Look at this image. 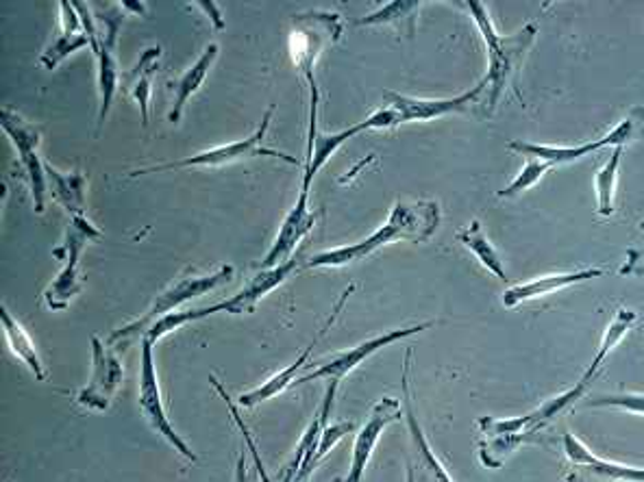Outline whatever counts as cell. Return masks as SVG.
Here are the masks:
<instances>
[{"instance_id":"cell-1","label":"cell","mask_w":644,"mask_h":482,"mask_svg":"<svg viewBox=\"0 0 644 482\" xmlns=\"http://www.w3.org/2000/svg\"><path fill=\"white\" fill-rule=\"evenodd\" d=\"M440 226V204L435 200H421V202H397L395 209L388 215V222L375 231L370 237L319 253L308 261V268H342L357 264L370 255H375L379 248L395 244L399 239L410 242H428L431 235Z\"/></svg>"},{"instance_id":"cell-2","label":"cell","mask_w":644,"mask_h":482,"mask_svg":"<svg viewBox=\"0 0 644 482\" xmlns=\"http://www.w3.org/2000/svg\"><path fill=\"white\" fill-rule=\"evenodd\" d=\"M466 9L486 42L488 75L484 79V86H486L484 111L492 113L501 97L506 94V90L510 86H514V79H517L530 48L534 46V40L537 35L536 24H525L519 33L503 37L497 33L492 18H490V11L484 2L470 0V2H466Z\"/></svg>"},{"instance_id":"cell-3","label":"cell","mask_w":644,"mask_h":482,"mask_svg":"<svg viewBox=\"0 0 644 482\" xmlns=\"http://www.w3.org/2000/svg\"><path fill=\"white\" fill-rule=\"evenodd\" d=\"M233 281V268L231 266H220L215 272L210 274H201V277H184L177 283H173L170 288L162 291L153 304L146 309L144 315H140L137 320L115 328L108 337L109 348L115 352H126L137 339H144V335L148 333V328L159 322L162 317L177 313V309L195 298L206 295L208 291L218 290L224 283Z\"/></svg>"},{"instance_id":"cell-4","label":"cell","mask_w":644,"mask_h":482,"mask_svg":"<svg viewBox=\"0 0 644 482\" xmlns=\"http://www.w3.org/2000/svg\"><path fill=\"white\" fill-rule=\"evenodd\" d=\"M75 7L81 15V22L86 26V33L90 37V46L99 59V97H101V109H99V124L108 120L109 109L113 97L120 88V70L115 61V46H118V33L122 29V22L126 18V2H108L103 4L106 13H99V20L90 11L88 2H77Z\"/></svg>"},{"instance_id":"cell-5","label":"cell","mask_w":644,"mask_h":482,"mask_svg":"<svg viewBox=\"0 0 644 482\" xmlns=\"http://www.w3.org/2000/svg\"><path fill=\"white\" fill-rule=\"evenodd\" d=\"M275 115V104H270L259 122V126L255 128V133L242 142H233V144H224L218 146L212 150H203L197 153L195 157H186V159H177V161H166V164H157L151 168H140L129 172V179H140L146 175H157V172H168V170H188V168H224L229 164H237V161H246V159H255V157H270V159H279L286 161L290 166H299V161L286 153H277L273 148L264 146V137L268 135L270 122Z\"/></svg>"},{"instance_id":"cell-6","label":"cell","mask_w":644,"mask_h":482,"mask_svg":"<svg viewBox=\"0 0 644 482\" xmlns=\"http://www.w3.org/2000/svg\"><path fill=\"white\" fill-rule=\"evenodd\" d=\"M295 29L290 33V55L299 72L310 86V100L319 98L317 86V61L329 44H335L344 31V20L333 11H308L292 20Z\"/></svg>"},{"instance_id":"cell-7","label":"cell","mask_w":644,"mask_h":482,"mask_svg":"<svg viewBox=\"0 0 644 482\" xmlns=\"http://www.w3.org/2000/svg\"><path fill=\"white\" fill-rule=\"evenodd\" d=\"M103 233L86 217L75 215L70 226L66 228L64 246L55 250V255L66 257V266L62 268L59 277L44 291V302L51 311L66 309L81 291H84V277H81V255L88 244L101 242Z\"/></svg>"},{"instance_id":"cell-8","label":"cell","mask_w":644,"mask_h":482,"mask_svg":"<svg viewBox=\"0 0 644 482\" xmlns=\"http://www.w3.org/2000/svg\"><path fill=\"white\" fill-rule=\"evenodd\" d=\"M0 124H2V131L9 137V142L13 144V148L18 153V159H20V164L24 168V175L29 179L35 213H44L48 183H46L44 161L40 159L42 135L33 124H29L18 111H13L9 107L0 109Z\"/></svg>"},{"instance_id":"cell-9","label":"cell","mask_w":644,"mask_h":482,"mask_svg":"<svg viewBox=\"0 0 644 482\" xmlns=\"http://www.w3.org/2000/svg\"><path fill=\"white\" fill-rule=\"evenodd\" d=\"M153 346L155 341L144 337L142 339V370H140V411L144 415V419L151 424V428L162 435L184 459L197 463L199 457L192 452V448L179 437V433L175 430V426L170 424L166 408H164V400H162V389H159V381H157V368H155V357H153Z\"/></svg>"},{"instance_id":"cell-10","label":"cell","mask_w":644,"mask_h":482,"mask_svg":"<svg viewBox=\"0 0 644 482\" xmlns=\"http://www.w3.org/2000/svg\"><path fill=\"white\" fill-rule=\"evenodd\" d=\"M544 426L540 424L536 411L514 417V419H495V417H481L479 430H481V444H479V459L486 468H501L510 452H514L521 444L532 439L537 430Z\"/></svg>"},{"instance_id":"cell-11","label":"cell","mask_w":644,"mask_h":482,"mask_svg":"<svg viewBox=\"0 0 644 482\" xmlns=\"http://www.w3.org/2000/svg\"><path fill=\"white\" fill-rule=\"evenodd\" d=\"M433 326V322H425V324H417V326H406V328H397V330H390V333H384L379 337H373V339H366L362 344H357L355 348L351 350H344V352H337L329 359H324L319 368H314L312 372H308L306 377L297 379V385H303V383H312V381H319V379H326V381H333V383H342L344 377H348L357 366H362L368 357H373L375 352H379L381 348L390 346V344H397V341H403V339H410L419 333H425Z\"/></svg>"},{"instance_id":"cell-12","label":"cell","mask_w":644,"mask_h":482,"mask_svg":"<svg viewBox=\"0 0 644 482\" xmlns=\"http://www.w3.org/2000/svg\"><path fill=\"white\" fill-rule=\"evenodd\" d=\"M484 94L486 86L481 81L470 92H464L462 97L455 98H412L397 92H384V104L395 111L397 124L401 126L410 122H428L451 113H464L470 109L473 102H479Z\"/></svg>"},{"instance_id":"cell-13","label":"cell","mask_w":644,"mask_h":482,"mask_svg":"<svg viewBox=\"0 0 644 482\" xmlns=\"http://www.w3.org/2000/svg\"><path fill=\"white\" fill-rule=\"evenodd\" d=\"M124 368L118 352L99 337H92V379L77 393V402L90 411H108L111 400L122 385Z\"/></svg>"},{"instance_id":"cell-14","label":"cell","mask_w":644,"mask_h":482,"mask_svg":"<svg viewBox=\"0 0 644 482\" xmlns=\"http://www.w3.org/2000/svg\"><path fill=\"white\" fill-rule=\"evenodd\" d=\"M401 417H406V411H403V404L395 397H384L373 406L366 424L362 426V430L355 437L351 470H348V477L344 482H362V477L370 463V457L377 448L379 437L384 435V430L390 424L401 422Z\"/></svg>"},{"instance_id":"cell-15","label":"cell","mask_w":644,"mask_h":482,"mask_svg":"<svg viewBox=\"0 0 644 482\" xmlns=\"http://www.w3.org/2000/svg\"><path fill=\"white\" fill-rule=\"evenodd\" d=\"M410 368H412V350L406 352L403 361V377H401V386H403V411L412 437V452H414V466L410 468L412 472H419V479L414 481L412 474H408L410 482H453L442 468V463L435 459L433 450L430 448L428 437L423 435V428L417 419L414 404H412V389H410Z\"/></svg>"},{"instance_id":"cell-16","label":"cell","mask_w":644,"mask_h":482,"mask_svg":"<svg viewBox=\"0 0 644 482\" xmlns=\"http://www.w3.org/2000/svg\"><path fill=\"white\" fill-rule=\"evenodd\" d=\"M355 291V285H348L344 293L337 298V302L333 304V311H331V315L326 317V322L322 324L321 328H319V333L314 335V339L310 341V346L301 352V357L295 361V363H290L284 372H279V374H275L273 379H268L264 385L257 386V389H253V391H246V393H242L240 395V400H237V404L240 406H244V408H255L257 404H262V402H266V400H270V397H275V395H279L286 386L292 385V383H297V374L308 366V361H310V357H312V352L317 350V346L321 344L322 339H324V335L331 330V326L337 322V317H340V313H342V309H344V304H346V300L351 298V293Z\"/></svg>"},{"instance_id":"cell-17","label":"cell","mask_w":644,"mask_h":482,"mask_svg":"<svg viewBox=\"0 0 644 482\" xmlns=\"http://www.w3.org/2000/svg\"><path fill=\"white\" fill-rule=\"evenodd\" d=\"M337 386H340V383L329 381L326 393L322 397L321 408L314 413L308 430L303 433V437H301V441L297 446V452H295L292 461L288 463L281 482H310V477L317 470V452H319V446H321L322 433L329 426V415H331L333 404H335Z\"/></svg>"},{"instance_id":"cell-18","label":"cell","mask_w":644,"mask_h":482,"mask_svg":"<svg viewBox=\"0 0 644 482\" xmlns=\"http://www.w3.org/2000/svg\"><path fill=\"white\" fill-rule=\"evenodd\" d=\"M314 224H317V213L310 211V190H301L297 204L286 215L275 244L270 246L268 255L262 261V270H270L290 261L295 257V250L303 242V237L314 228Z\"/></svg>"},{"instance_id":"cell-19","label":"cell","mask_w":644,"mask_h":482,"mask_svg":"<svg viewBox=\"0 0 644 482\" xmlns=\"http://www.w3.org/2000/svg\"><path fill=\"white\" fill-rule=\"evenodd\" d=\"M59 22H62V31L59 37L51 44V48L40 57V64L46 70H55L68 55L77 53L84 46H90V37L86 33V26L81 22V15L75 7V2L70 0H62L59 2Z\"/></svg>"},{"instance_id":"cell-20","label":"cell","mask_w":644,"mask_h":482,"mask_svg":"<svg viewBox=\"0 0 644 482\" xmlns=\"http://www.w3.org/2000/svg\"><path fill=\"white\" fill-rule=\"evenodd\" d=\"M562 446H564V452H566V457H568V461H570L573 466L592 472L597 479H606V481L617 482H644V470L599 459L597 455H592V452H590V450H588V448H586L575 435H570V433H564V437H562Z\"/></svg>"},{"instance_id":"cell-21","label":"cell","mask_w":644,"mask_h":482,"mask_svg":"<svg viewBox=\"0 0 644 482\" xmlns=\"http://www.w3.org/2000/svg\"><path fill=\"white\" fill-rule=\"evenodd\" d=\"M603 274L606 272L599 270V268H586V270H575V272L548 274V277H542V279H536V281H530V283L510 288V290L503 293V304L508 309H517L519 304H523L528 300H536L540 295H546V293H553V291H562L570 288V285H577V283H586V281H592V279H601Z\"/></svg>"},{"instance_id":"cell-22","label":"cell","mask_w":644,"mask_h":482,"mask_svg":"<svg viewBox=\"0 0 644 482\" xmlns=\"http://www.w3.org/2000/svg\"><path fill=\"white\" fill-rule=\"evenodd\" d=\"M159 59H162V48L159 46H151L142 53L140 61L122 75L120 79V88L124 94L133 98L140 107V115H142V126H148V117H151V111H148V102H151V81H153V75L157 72V66H159Z\"/></svg>"},{"instance_id":"cell-23","label":"cell","mask_w":644,"mask_h":482,"mask_svg":"<svg viewBox=\"0 0 644 482\" xmlns=\"http://www.w3.org/2000/svg\"><path fill=\"white\" fill-rule=\"evenodd\" d=\"M218 53H220V48H218V44H208V48L203 51V55L195 61V66L192 68H188L173 86H170V90H173V109H170V113H168V120L173 122V124H179V120H181V115H184V109H186V104H188V100L195 97L199 90H201V86L206 83V79H208V75H210V70H212V66L215 64V59H218Z\"/></svg>"},{"instance_id":"cell-24","label":"cell","mask_w":644,"mask_h":482,"mask_svg":"<svg viewBox=\"0 0 644 482\" xmlns=\"http://www.w3.org/2000/svg\"><path fill=\"white\" fill-rule=\"evenodd\" d=\"M366 131V124L364 122H357L340 133H319L314 144L308 146V153H306V168H303V183H301V190H312V183L317 179V175L321 172L322 166L355 135L364 133Z\"/></svg>"},{"instance_id":"cell-25","label":"cell","mask_w":644,"mask_h":482,"mask_svg":"<svg viewBox=\"0 0 644 482\" xmlns=\"http://www.w3.org/2000/svg\"><path fill=\"white\" fill-rule=\"evenodd\" d=\"M508 148L519 155H525L528 159H540V161L548 164L551 168H555V166L573 164L577 159L588 157L590 153H597V150H603L610 146L603 135L601 139H595V142H588L581 146H544V144H530V142H510Z\"/></svg>"},{"instance_id":"cell-26","label":"cell","mask_w":644,"mask_h":482,"mask_svg":"<svg viewBox=\"0 0 644 482\" xmlns=\"http://www.w3.org/2000/svg\"><path fill=\"white\" fill-rule=\"evenodd\" d=\"M44 172H46V183H48V192L53 195V200L59 206H64L73 217L86 215V188H88L86 175L79 170L64 175L46 161H44Z\"/></svg>"},{"instance_id":"cell-27","label":"cell","mask_w":644,"mask_h":482,"mask_svg":"<svg viewBox=\"0 0 644 482\" xmlns=\"http://www.w3.org/2000/svg\"><path fill=\"white\" fill-rule=\"evenodd\" d=\"M423 2L417 0H392L381 4L377 11L355 20V26H392L401 35L406 33L408 37H414L417 33V20Z\"/></svg>"},{"instance_id":"cell-28","label":"cell","mask_w":644,"mask_h":482,"mask_svg":"<svg viewBox=\"0 0 644 482\" xmlns=\"http://www.w3.org/2000/svg\"><path fill=\"white\" fill-rule=\"evenodd\" d=\"M0 315H2V328H4V337L9 341V348L11 352L29 368V372L37 379V381H46L48 379V372L40 359V352L33 344V339L29 337V333L22 328V324L18 320L11 317L9 309L2 304L0 306Z\"/></svg>"},{"instance_id":"cell-29","label":"cell","mask_w":644,"mask_h":482,"mask_svg":"<svg viewBox=\"0 0 644 482\" xmlns=\"http://www.w3.org/2000/svg\"><path fill=\"white\" fill-rule=\"evenodd\" d=\"M457 239L479 259V264L490 274H495V279L508 283V274H506V268H503V259L497 253V248L492 246V242L488 239V235L484 233V226H481L479 220H473L468 226H464L457 233Z\"/></svg>"},{"instance_id":"cell-30","label":"cell","mask_w":644,"mask_h":482,"mask_svg":"<svg viewBox=\"0 0 644 482\" xmlns=\"http://www.w3.org/2000/svg\"><path fill=\"white\" fill-rule=\"evenodd\" d=\"M636 324H639V313H636V311H630V309H619V311H617V315H614V320L610 322V326H608V330H606V335H603V341H601V346H599V350H597V355H595L590 368L586 370V377L595 379V377L601 372V368H603L606 359L610 357V352L623 341V337H625Z\"/></svg>"},{"instance_id":"cell-31","label":"cell","mask_w":644,"mask_h":482,"mask_svg":"<svg viewBox=\"0 0 644 482\" xmlns=\"http://www.w3.org/2000/svg\"><path fill=\"white\" fill-rule=\"evenodd\" d=\"M623 157V148H612L610 159L595 177V190H597V213L601 217H610L614 213V193L619 181V164Z\"/></svg>"},{"instance_id":"cell-32","label":"cell","mask_w":644,"mask_h":482,"mask_svg":"<svg viewBox=\"0 0 644 482\" xmlns=\"http://www.w3.org/2000/svg\"><path fill=\"white\" fill-rule=\"evenodd\" d=\"M210 383L214 385L215 391L220 393V397H222V402L226 404V411L231 413V417H233V422L237 424V428H240V433H242V439H244V444H246V448H248V452H251V457H253V463H255V472H257V477H259V481L262 482H273L270 481V477H268V472H266V468H264V463H262V457H259V450H257V444H255V439H253V435H251V430H248V426L244 424V419H242V415H240V411H237V406H235V402L231 400V395L224 391V386L218 383V379L215 377H210Z\"/></svg>"},{"instance_id":"cell-33","label":"cell","mask_w":644,"mask_h":482,"mask_svg":"<svg viewBox=\"0 0 644 482\" xmlns=\"http://www.w3.org/2000/svg\"><path fill=\"white\" fill-rule=\"evenodd\" d=\"M548 170H553L548 164H544L540 159H528V164L523 166L519 177L506 190L499 192V198H517V195L532 190Z\"/></svg>"},{"instance_id":"cell-34","label":"cell","mask_w":644,"mask_h":482,"mask_svg":"<svg viewBox=\"0 0 644 482\" xmlns=\"http://www.w3.org/2000/svg\"><path fill=\"white\" fill-rule=\"evenodd\" d=\"M590 408H603V406H614L623 408L634 415H644V395L643 393H601L597 397H590L586 402Z\"/></svg>"},{"instance_id":"cell-35","label":"cell","mask_w":644,"mask_h":482,"mask_svg":"<svg viewBox=\"0 0 644 482\" xmlns=\"http://www.w3.org/2000/svg\"><path fill=\"white\" fill-rule=\"evenodd\" d=\"M355 428L353 422H337V424H329L322 433L321 446H319V452H317V468L321 463L322 459L337 446V441L342 437H346L351 430Z\"/></svg>"},{"instance_id":"cell-36","label":"cell","mask_w":644,"mask_h":482,"mask_svg":"<svg viewBox=\"0 0 644 482\" xmlns=\"http://www.w3.org/2000/svg\"><path fill=\"white\" fill-rule=\"evenodd\" d=\"M621 277H644V253L630 250L625 266L619 270Z\"/></svg>"},{"instance_id":"cell-37","label":"cell","mask_w":644,"mask_h":482,"mask_svg":"<svg viewBox=\"0 0 644 482\" xmlns=\"http://www.w3.org/2000/svg\"><path fill=\"white\" fill-rule=\"evenodd\" d=\"M259 477H255L248 468H246V461H244V455L237 459V470H235V482H257Z\"/></svg>"},{"instance_id":"cell-38","label":"cell","mask_w":644,"mask_h":482,"mask_svg":"<svg viewBox=\"0 0 644 482\" xmlns=\"http://www.w3.org/2000/svg\"><path fill=\"white\" fill-rule=\"evenodd\" d=\"M199 7H203L206 11H210L208 15H212V18H214L215 26H218V29H222V26H224V20L220 18V13H218V4H215V2H199Z\"/></svg>"},{"instance_id":"cell-39","label":"cell","mask_w":644,"mask_h":482,"mask_svg":"<svg viewBox=\"0 0 644 482\" xmlns=\"http://www.w3.org/2000/svg\"><path fill=\"white\" fill-rule=\"evenodd\" d=\"M641 228H643V231H644V222H643V224H641Z\"/></svg>"}]
</instances>
